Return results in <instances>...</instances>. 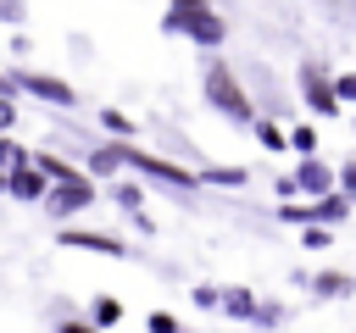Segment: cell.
<instances>
[{
  "label": "cell",
  "mask_w": 356,
  "mask_h": 333,
  "mask_svg": "<svg viewBox=\"0 0 356 333\" xmlns=\"http://www.w3.org/2000/svg\"><path fill=\"white\" fill-rule=\"evenodd\" d=\"M161 28H167V33H184V39H195V44H206V50H217V44L228 39V22L217 17L211 0H167Z\"/></svg>",
  "instance_id": "cell-1"
},
{
  "label": "cell",
  "mask_w": 356,
  "mask_h": 333,
  "mask_svg": "<svg viewBox=\"0 0 356 333\" xmlns=\"http://www.w3.org/2000/svg\"><path fill=\"white\" fill-rule=\"evenodd\" d=\"M206 105H211V111H222L228 122H256L250 94L239 89L234 67H222V61H211V67H206Z\"/></svg>",
  "instance_id": "cell-2"
},
{
  "label": "cell",
  "mask_w": 356,
  "mask_h": 333,
  "mask_svg": "<svg viewBox=\"0 0 356 333\" xmlns=\"http://www.w3.org/2000/svg\"><path fill=\"white\" fill-rule=\"evenodd\" d=\"M211 311H222L234 322H256V327H278L284 322V305L278 300H256L250 289H217V305Z\"/></svg>",
  "instance_id": "cell-3"
},
{
  "label": "cell",
  "mask_w": 356,
  "mask_h": 333,
  "mask_svg": "<svg viewBox=\"0 0 356 333\" xmlns=\"http://www.w3.org/2000/svg\"><path fill=\"white\" fill-rule=\"evenodd\" d=\"M117 161H128L134 172H150V178H161V183H178V189H195V183H200L189 166H178V161H161V155H150V150H134V144H117Z\"/></svg>",
  "instance_id": "cell-4"
},
{
  "label": "cell",
  "mask_w": 356,
  "mask_h": 333,
  "mask_svg": "<svg viewBox=\"0 0 356 333\" xmlns=\"http://www.w3.org/2000/svg\"><path fill=\"white\" fill-rule=\"evenodd\" d=\"M278 216H284V222H345V216H350V200L328 189V194H312L306 205L284 200V205H278Z\"/></svg>",
  "instance_id": "cell-5"
},
{
  "label": "cell",
  "mask_w": 356,
  "mask_h": 333,
  "mask_svg": "<svg viewBox=\"0 0 356 333\" xmlns=\"http://www.w3.org/2000/svg\"><path fill=\"white\" fill-rule=\"evenodd\" d=\"M11 83H17V89H28V94H39L44 105H61V111H72V105H78V89H72V83H61V78H50V72H28V67H17V72H11Z\"/></svg>",
  "instance_id": "cell-6"
},
{
  "label": "cell",
  "mask_w": 356,
  "mask_h": 333,
  "mask_svg": "<svg viewBox=\"0 0 356 333\" xmlns=\"http://www.w3.org/2000/svg\"><path fill=\"white\" fill-rule=\"evenodd\" d=\"M44 211L50 216H72V211H83L89 200H95V183L89 178H67V183H44Z\"/></svg>",
  "instance_id": "cell-7"
},
{
  "label": "cell",
  "mask_w": 356,
  "mask_h": 333,
  "mask_svg": "<svg viewBox=\"0 0 356 333\" xmlns=\"http://www.w3.org/2000/svg\"><path fill=\"white\" fill-rule=\"evenodd\" d=\"M300 94H306V105H312L317 117H339L334 83H328V72H323L317 61H300Z\"/></svg>",
  "instance_id": "cell-8"
},
{
  "label": "cell",
  "mask_w": 356,
  "mask_h": 333,
  "mask_svg": "<svg viewBox=\"0 0 356 333\" xmlns=\"http://www.w3.org/2000/svg\"><path fill=\"white\" fill-rule=\"evenodd\" d=\"M44 183H50V178H44L28 155H22V161H11V172H6V194H17V200H39V194H44Z\"/></svg>",
  "instance_id": "cell-9"
},
{
  "label": "cell",
  "mask_w": 356,
  "mask_h": 333,
  "mask_svg": "<svg viewBox=\"0 0 356 333\" xmlns=\"http://www.w3.org/2000/svg\"><path fill=\"white\" fill-rule=\"evenodd\" d=\"M56 244H67V250H100V255H128L122 239H111V233H89V228H61Z\"/></svg>",
  "instance_id": "cell-10"
},
{
  "label": "cell",
  "mask_w": 356,
  "mask_h": 333,
  "mask_svg": "<svg viewBox=\"0 0 356 333\" xmlns=\"http://www.w3.org/2000/svg\"><path fill=\"white\" fill-rule=\"evenodd\" d=\"M289 183H295V194H306V200H312V194H328V189H334V172H328L317 155H306V161L289 172Z\"/></svg>",
  "instance_id": "cell-11"
},
{
  "label": "cell",
  "mask_w": 356,
  "mask_h": 333,
  "mask_svg": "<svg viewBox=\"0 0 356 333\" xmlns=\"http://www.w3.org/2000/svg\"><path fill=\"white\" fill-rule=\"evenodd\" d=\"M306 283H312L317 300H345V294H356V272H312Z\"/></svg>",
  "instance_id": "cell-12"
},
{
  "label": "cell",
  "mask_w": 356,
  "mask_h": 333,
  "mask_svg": "<svg viewBox=\"0 0 356 333\" xmlns=\"http://www.w3.org/2000/svg\"><path fill=\"white\" fill-rule=\"evenodd\" d=\"M28 161H33V166H39V172H44L50 183H67V178H89V172L67 166V161H61V155H50V150H39V155H28Z\"/></svg>",
  "instance_id": "cell-13"
},
{
  "label": "cell",
  "mask_w": 356,
  "mask_h": 333,
  "mask_svg": "<svg viewBox=\"0 0 356 333\" xmlns=\"http://www.w3.org/2000/svg\"><path fill=\"white\" fill-rule=\"evenodd\" d=\"M195 178H200V183H222V189H239L250 172H245V166H200Z\"/></svg>",
  "instance_id": "cell-14"
},
{
  "label": "cell",
  "mask_w": 356,
  "mask_h": 333,
  "mask_svg": "<svg viewBox=\"0 0 356 333\" xmlns=\"http://www.w3.org/2000/svg\"><path fill=\"white\" fill-rule=\"evenodd\" d=\"M89 322H95V327H117V322H122V305H117L111 294H95V316H89Z\"/></svg>",
  "instance_id": "cell-15"
},
{
  "label": "cell",
  "mask_w": 356,
  "mask_h": 333,
  "mask_svg": "<svg viewBox=\"0 0 356 333\" xmlns=\"http://www.w3.org/2000/svg\"><path fill=\"white\" fill-rule=\"evenodd\" d=\"M250 128H256V139H261V144H267V150H284V144H289V139H284V128H278V122H273V117H256V122H250Z\"/></svg>",
  "instance_id": "cell-16"
},
{
  "label": "cell",
  "mask_w": 356,
  "mask_h": 333,
  "mask_svg": "<svg viewBox=\"0 0 356 333\" xmlns=\"http://www.w3.org/2000/svg\"><path fill=\"white\" fill-rule=\"evenodd\" d=\"M284 139H289V144H295V150H306V155H312V150H317V133H312V122H300V128H289V133H284Z\"/></svg>",
  "instance_id": "cell-17"
},
{
  "label": "cell",
  "mask_w": 356,
  "mask_h": 333,
  "mask_svg": "<svg viewBox=\"0 0 356 333\" xmlns=\"http://www.w3.org/2000/svg\"><path fill=\"white\" fill-rule=\"evenodd\" d=\"M117 205H122V211H145V189H139V183H122V189H117Z\"/></svg>",
  "instance_id": "cell-18"
},
{
  "label": "cell",
  "mask_w": 356,
  "mask_h": 333,
  "mask_svg": "<svg viewBox=\"0 0 356 333\" xmlns=\"http://www.w3.org/2000/svg\"><path fill=\"white\" fill-rule=\"evenodd\" d=\"M145 327H150V333H184L172 311H150V316H145Z\"/></svg>",
  "instance_id": "cell-19"
},
{
  "label": "cell",
  "mask_w": 356,
  "mask_h": 333,
  "mask_svg": "<svg viewBox=\"0 0 356 333\" xmlns=\"http://www.w3.org/2000/svg\"><path fill=\"white\" fill-rule=\"evenodd\" d=\"M317 6H323L328 17H339V22H350V28H356V0H317Z\"/></svg>",
  "instance_id": "cell-20"
},
{
  "label": "cell",
  "mask_w": 356,
  "mask_h": 333,
  "mask_svg": "<svg viewBox=\"0 0 356 333\" xmlns=\"http://www.w3.org/2000/svg\"><path fill=\"white\" fill-rule=\"evenodd\" d=\"M100 128H111V133H134V117H122V111H100Z\"/></svg>",
  "instance_id": "cell-21"
},
{
  "label": "cell",
  "mask_w": 356,
  "mask_h": 333,
  "mask_svg": "<svg viewBox=\"0 0 356 333\" xmlns=\"http://www.w3.org/2000/svg\"><path fill=\"white\" fill-rule=\"evenodd\" d=\"M334 83V100L345 105V100H356V72H345V78H328Z\"/></svg>",
  "instance_id": "cell-22"
},
{
  "label": "cell",
  "mask_w": 356,
  "mask_h": 333,
  "mask_svg": "<svg viewBox=\"0 0 356 333\" xmlns=\"http://www.w3.org/2000/svg\"><path fill=\"white\" fill-rule=\"evenodd\" d=\"M328 239H334V233H328V228H317V222H312V228H306V233H300V244H306V250H323V244H328Z\"/></svg>",
  "instance_id": "cell-23"
},
{
  "label": "cell",
  "mask_w": 356,
  "mask_h": 333,
  "mask_svg": "<svg viewBox=\"0 0 356 333\" xmlns=\"http://www.w3.org/2000/svg\"><path fill=\"white\" fill-rule=\"evenodd\" d=\"M22 11H28L22 0H0V22H11V28H17V22H22Z\"/></svg>",
  "instance_id": "cell-24"
},
{
  "label": "cell",
  "mask_w": 356,
  "mask_h": 333,
  "mask_svg": "<svg viewBox=\"0 0 356 333\" xmlns=\"http://www.w3.org/2000/svg\"><path fill=\"white\" fill-rule=\"evenodd\" d=\"M195 305H206V311H211V305H217V289H211V283H200V289H195Z\"/></svg>",
  "instance_id": "cell-25"
},
{
  "label": "cell",
  "mask_w": 356,
  "mask_h": 333,
  "mask_svg": "<svg viewBox=\"0 0 356 333\" xmlns=\"http://www.w3.org/2000/svg\"><path fill=\"white\" fill-rule=\"evenodd\" d=\"M339 189H350V194H356V161H345V166H339Z\"/></svg>",
  "instance_id": "cell-26"
},
{
  "label": "cell",
  "mask_w": 356,
  "mask_h": 333,
  "mask_svg": "<svg viewBox=\"0 0 356 333\" xmlns=\"http://www.w3.org/2000/svg\"><path fill=\"white\" fill-rule=\"evenodd\" d=\"M56 333H100V327H95V322H61Z\"/></svg>",
  "instance_id": "cell-27"
},
{
  "label": "cell",
  "mask_w": 356,
  "mask_h": 333,
  "mask_svg": "<svg viewBox=\"0 0 356 333\" xmlns=\"http://www.w3.org/2000/svg\"><path fill=\"white\" fill-rule=\"evenodd\" d=\"M11 117H17V111H11V100H0V128H11Z\"/></svg>",
  "instance_id": "cell-28"
},
{
  "label": "cell",
  "mask_w": 356,
  "mask_h": 333,
  "mask_svg": "<svg viewBox=\"0 0 356 333\" xmlns=\"http://www.w3.org/2000/svg\"><path fill=\"white\" fill-rule=\"evenodd\" d=\"M11 89H17V83H11V78H0V100H11Z\"/></svg>",
  "instance_id": "cell-29"
},
{
  "label": "cell",
  "mask_w": 356,
  "mask_h": 333,
  "mask_svg": "<svg viewBox=\"0 0 356 333\" xmlns=\"http://www.w3.org/2000/svg\"><path fill=\"white\" fill-rule=\"evenodd\" d=\"M0 189H6V166H0Z\"/></svg>",
  "instance_id": "cell-30"
}]
</instances>
